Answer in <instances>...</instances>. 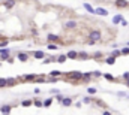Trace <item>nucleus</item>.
Here are the masks:
<instances>
[{
	"label": "nucleus",
	"mask_w": 129,
	"mask_h": 115,
	"mask_svg": "<svg viewBox=\"0 0 129 115\" xmlns=\"http://www.w3.org/2000/svg\"><path fill=\"white\" fill-rule=\"evenodd\" d=\"M89 37H90V41H89V43L90 45H93L95 42H98V41H101V37H102V34H101V31L99 30H93L90 34H89Z\"/></svg>",
	"instance_id": "f257e3e1"
},
{
	"label": "nucleus",
	"mask_w": 129,
	"mask_h": 115,
	"mask_svg": "<svg viewBox=\"0 0 129 115\" xmlns=\"http://www.w3.org/2000/svg\"><path fill=\"white\" fill-rule=\"evenodd\" d=\"M68 79H75V81H78V79H83V73L81 72H69L68 73Z\"/></svg>",
	"instance_id": "f03ea898"
},
{
	"label": "nucleus",
	"mask_w": 129,
	"mask_h": 115,
	"mask_svg": "<svg viewBox=\"0 0 129 115\" xmlns=\"http://www.w3.org/2000/svg\"><path fill=\"white\" fill-rule=\"evenodd\" d=\"M9 54H11V49L9 48H3V49H0V60H8L9 61Z\"/></svg>",
	"instance_id": "7ed1b4c3"
},
{
	"label": "nucleus",
	"mask_w": 129,
	"mask_h": 115,
	"mask_svg": "<svg viewBox=\"0 0 129 115\" xmlns=\"http://www.w3.org/2000/svg\"><path fill=\"white\" fill-rule=\"evenodd\" d=\"M114 5H116V8L125 9V8H128V6H129V2H126V0H116Z\"/></svg>",
	"instance_id": "20e7f679"
},
{
	"label": "nucleus",
	"mask_w": 129,
	"mask_h": 115,
	"mask_svg": "<svg viewBox=\"0 0 129 115\" xmlns=\"http://www.w3.org/2000/svg\"><path fill=\"white\" fill-rule=\"evenodd\" d=\"M11 109H12L11 105H3L2 108H0V112H2L3 115H9L11 114Z\"/></svg>",
	"instance_id": "39448f33"
},
{
	"label": "nucleus",
	"mask_w": 129,
	"mask_h": 115,
	"mask_svg": "<svg viewBox=\"0 0 129 115\" xmlns=\"http://www.w3.org/2000/svg\"><path fill=\"white\" fill-rule=\"evenodd\" d=\"M18 60L20 61H23V63H26V61H29V54H26V52H18Z\"/></svg>",
	"instance_id": "423d86ee"
},
{
	"label": "nucleus",
	"mask_w": 129,
	"mask_h": 115,
	"mask_svg": "<svg viewBox=\"0 0 129 115\" xmlns=\"http://www.w3.org/2000/svg\"><path fill=\"white\" fill-rule=\"evenodd\" d=\"M95 14H96V15H101V16H107V15H108V11L104 9V8H96V9H95Z\"/></svg>",
	"instance_id": "0eeeda50"
},
{
	"label": "nucleus",
	"mask_w": 129,
	"mask_h": 115,
	"mask_svg": "<svg viewBox=\"0 0 129 115\" xmlns=\"http://www.w3.org/2000/svg\"><path fill=\"white\" fill-rule=\"evenodd\" d=\"M33 57H35V58H38V60H42V58H45V52L44 51H35Z\"/></svg>",
	"instance_id": "6e6552de"
},
{
	"label": "nucleus",
	"mask_w": 129,
	"mask_h": 115,
	"mask_svg": "<svg viewBox=\"0 0 129 115\" xmlns=\"http://www.w3.org/2000/svg\"><path fill=\"white\" fill-rule=\"evenodd\" d=\"M72 103H74V100H72L71 97H63V100H62V105H63L65 108H68V106H72Z\"/></svg>",
	"instance_id": "1a4fd4ad"
},
{
	"label": "nucleus",
	"mask_w": 129,
	"mask_h": 115,
	"mask_svg": "<svg viewBox=\"0 0 129 115\" xmlns=\"http://www.w3.org/2000/svg\"><path fill=\"white\" fill-rule=\"evenodd\" d=\"M47 41H48V42H57V41H59V36H56V34H48V36H47Z\"/></svg>",
	"instance_id": "9d476101"
},
{
	"label": "nucleus",
	"mask_w": 129,
	"mask_h": 115,
	"mask_svg": "<svg viewBox=\"0 0 129 115\" xmlns=\"http://www.w3.org/2000/svg\"><path fill=\"white\" fill-rule=\"evenodd\" d=\"M66 57H68V58H78V52L77 51H69L66 54Z\"/></svg>",
	"instance_id": "9b49d317"
},
{
	"label": "nucleus",
	"mask_w": 129,
	"mask_h": 115,
	"mask_svg": "<svg viewBox=\"0 0 129 115\" xmlns=\"http://www.w3.org/2000/svg\"><path fill=\"white\" fill-rule=\"evenodd\" d=\"M122 20H123V16L119 14V15H116V16L113 18V24H120V23H122Z\"/></svg>",
	"instance_id": "f8f14e48"
},
{
	"label": "nucleus",
	"mask_w": 129,
	"mask_h": 115,
	"mask_svg": "<svg viewBox=\"0 0 129 115\" xmlns=\"http://www.w3.org/2000/svg\"><path fill=\"white\" fill-rule=\"evenodd\" d=\"M6 84H8V87H14L17 84V79L15 78H6Z\"/></svg>",
	"instance_id": "ddd939ff"
},
{
	"label": "nucleus",
	"mask_w": 129,
	"mask_h": 115,
	"mask_svg": "<svg viewBox=\"0 0 129 115\" xmlns=\"http://www.w3.org/2000/svg\"><path fill=\"white\" fill-rule=\"evenodd\" d=\"M38 76L36 75H26V76H23V78H20V79H24V81H33V79H36Z\"/></svg>",
	"instance_id": "4468645a"
},
{
	"label": "nucleus",
	"mask_w": 129,
	"mask_h": 115,
	"mask_svg": "<svg viewBox=\"0 0 129 115\" xmlns=\"http://www.w3.org/2000/svg\"><path fill=\"white\" fill-rule=\"evenodd\" d=\"M65 27H66V29H75V27H77V23H75V21H66Z\"/></svg>",
	"instance_id": "2eb2a0df"
},
{
	"label": "nucleus",
	"mask_w": 129,
	"mask_h": 115,
	"mask_svg": "<svg viewBox=\"0 0 129 115\" xmlns=\"http://www.w3.org/2000/svg\"><path fill=\"white\" fill-rule=\"evenodd\" d=\"M60 75H62L60 70H51V72H50V76H51V78H59Z\"/></svg>",
	"instance_id": "dca6fc26"
},
{
	"label": "nucleus",
	"mask_w": 129,
	"mask_h": 115,
	"mask_svg": "<svg viewBox=\"0 0 129 115\" xmlns=\"http://www.w3.org/2000/svg\"><path fill=\"white\" fill-rule=\"evenodd\" d=\"M66 58H68V57H66V54H62V55H59L57 57V63H66Z\"/></svg>",
	"instance_id": "f3484780"
},
{
	"label": "nucleus",
	"mask_w": 129,
	"mask_h": 115,
	"mask_svg": "<svg viewBox=\"0 0 129 115\" xmlns=\"http://www.w3.org/2000/svg\"><path fill=\"white\" fill-rule=\"evenodd\" d=\"M105 63H107V64H110V66H111V64H114V63H116V57H113V55H111V57H107Z\"/></svg>",
	"instance_id": "a211bd4d"
},
{
	"label": "nucleus",
	"mask_w": 129,
	"mask_h": 115,
	"mask_svg": "<svg viewBox=\"0 0 129 115\" xmlns=\"http://www.w3.org/2000/svg\"><path fill=\"white\" fill-rule=\"evenodd\" d=\"M83 6H84V9H86L87 12H90V14H95V9H93V8H92V6H90L89 3H84Z\"/></svg>",
	"instance_id": "6ab92c4d"
},
{
	"label": "nucleus",
	"mask_w": 129,
	"mask_h": 115,
	"mask_svg": "<svg viewBox=\"0 0 129 115\" xmlns=\"http://www.w3.org/2000/svg\"><path fill=\"white\" fill-rule=\"evenodd\" d=\"M92 78V72H87V73H83V81H89Z\"/></svg>",
	"instance_id": "aec40b11"
},
{
	"label": "nucleus",
	"mask_w": 129,
	"mask_h": 115,
	"mask_svg": "<svg viewBox=\"0 0 129 115\" xmlns=\"http://www.w3.org/2000/svg\"><path fill=\"white\" fill-rule=\"evenodd\" d=\"M5 87H8V84H6V78H0V88H5Z\"/></svg>",
	"instance_id": "412c9836"
},
{
	"label": "nucleus",
	"mask_w": 129,
	"mask_h": 115,
	"mask_svg": "<svg viewBox=\"0 0 129 115\" xmlns=\"http://www.w3.org/2000/svg\"><path fill=\"white\" fill-rule=\"evenodd\" d=\"M51 103H53V99H51V97H50V99H47V100H45V102H44V103H42V106H45V108H48V106H50V105H51Z\"/></svg>",
	"instance_id": "4be33fe9"
},
{
	"label": "nucleus",
	"mask_w": 129,
	"mask_h": 115,
	"mask_svg": "<svg viewBox=\"0 0 129 115\" xmlns=\"http://www.w3.org/2000/svg\"><path fill=\"white\" fill-rule=\"evenodd\" d=\"M96 91H98V90H96L95 87H89V88H87V93H89V94H96Z\"/></svg>",
	"instance_id": "5701e85b"
},
{
	"label": "nucleus",
	"mask_w": 129,
	"mask_h": 115,
	"mask_svg": "<svg viewBox=\"0 0 129 115\" xmlns=\"http://www.w3.org/2000/svg\"><path fill=\"white\" fill-rule=\"evenodd\" d=\"M14 5H15V0H8V2H6V8L8 9H11Z\"/></svg>",
	"instance_id": "b1692460"
},
{
	"label": "nucleus",
	"mask_w": 129,
	"mask_h": 115,
	"mask_svg": "<svg viewBox=\"0 0 129 115\" xmlns=\"http://www.w3.org/2000/svg\"><path fill=\"white\" fill-rule=\"evenodd\" d=\"M111 55H113V57H120V55H122V52H120V49H116V51H113V52H111Z\"/></svg>",
	"instance_id": "393cba45"
},
{
	"label": "nucleus",
	"mask_w": 129,
	"mask_h": 115,
	"mask_svg": "<svg viewBox=\"0 0 129 115\" xmlns=\"http://www.w3.org/2000/svg\"><path fill=\"white\" fill-rule=\"evenodd\" d=\"M102 76H104V78H105V79H108V81H113V79H114V78H113V76H111V75H110V73H104Z\"/></svg>",
	"instance_id": "a878e982"
},
{
	"label": "nucleus",
	"mask_w": 129,
	"mask_h": 115,
	"mask_svg": "<svg viewBox=\"0 0 129 115\" xmlns=\"http://www.w3.org/2000/svg\"><path fill=\"white\" fill-rule=\"evenodd\" d=\"M47 48H48V49H59V46H57V45H54V43H48Z\"/></svg>",
	"instance_id": "bb28decb"
},
{
	"label": "nucleus",
	"mask_w": 129,
	"mask_h": 115,
	"mask_svg": "<svg viewBox=\"0 0 129 115\" xmlns=\"http://www.w3.org/2000/svg\"><path fill=\"white\" fill-rule=\"evenodd\" d=\"M87 57H89V55H87L86 52H80V54H78V58H83V60H86Z\"/></svg>",
	"instance_id": "cd10ccee"
},
{
	"label": "nucleus",
	"mask_w": 129,
	"mask_h": 115,
	"mask_svg": "<svg viewBox=\"0 0 129 115\" xmlns=\"http://www.w3.org/2000/svg\"><path fill=\"white\" fill-rule=\"evenodd\" d=\"M92 76H95V78H99V76H102V73H101L99 70H96V72H92Z\"/></svg>",
	"instance_id": "c85d7f7f"
},
{
	"label": "nucleus",
	"mask_w": 129,
	"mask_h": 115,
	"mask_svg": "<svg viewBox=\"0 0 129 115\" xmlns=\"http://www.w3.org/2000/svg\"><path fill=\"white\" fill-rule=\"evenodd\" d=\"M21 105L27 108V106H30V105H32V100H23V102H21Z\"/></svg>",
	"instance_id": "c756f323"
},
{
	"label": "nucleus",
	"mask_w": 129,
	"mask_h": 115,
	"mask_svg": "<svg viewBox=\"0 0 129 115\" xmlns=\"http://www.w3.org/2000/svg\"><path fill=\"white\" fill-rule=\"evenodd\" d=\"M120 52H122L123 55H128V54H129V46H126V48H123V49H122Z\"/></svg>",
	"instance_id": "7c9ffc66"
},
{
	"label": "nucleus",
	"mask_w": 129,
	"mask_h": 115,
	"mask_svg": "<svg viewBox=\"0 0 129 115\" xmlns=\"http://www.w3.org/2000/svg\"><path fill=\"white\" fill-rule=\"evenodd\" d=\"M56 100H57L59 103H62V100H63V96H62V94H57V96H56Z\"/></svg>",
	"instance_id": "2f4dec72"
},
{
	"label": "nucleus",
	"mask_w": 129,
	"mask_h": 115,
	"mask_svg": "<svg viewBox=\"0 0 129 115\" xmlns=\"http://www.w3.org/2000/svg\"><path fill=\"white\" fill-rule=\"evenodd\" d=\"M35 105L38 106V108H41V106H42V102H41V100H35Z\"/></svg>",
	"instance_id": "473e14b6"
},
{
	"label": "nucleus",
	"mask_w": 129,
	"mask_h": 115,
	"mask_svg": "<svg viewBox=\"0 0 129 115\" xmlns=\"http://www.w3.org/2000/svg\"><path fill=\"white\" fill-rule=\"evenodd\" d=\"M83 102H84V103H90V102H92V99H90V97H84V99H83Z\"/></svg>",
	"instance_id": "72a5a7b5"
},
{
	"label": "nucleus",
	"mask_w": 129,
	"mask_h": 115,
	"mask_svg": "<svg viewBox=\"0 0 129 115\" xmlns=\"http://www.w3.org/2000/svg\"><path fill=\"white\" fill-rule=\"evenodd\" d=\"M123 78H125V79H129V72H125V73H123Z\"/></svg>",
	"instance_id": "f704fd0d"
},
{
	"label": "nucleus",
	"mask_w": 129,
	"mask_h": 115,
	"mask_svg": "<svg viewBox=\"0 0 129 115\" xmlns=\"http://www.w3.org/2000/svg\"><path fill=\"white\" fill-rule=\"evenodd\" d=\"M51 93H53V94H59V90H57V88H53Z\"/></svg>",
	"instance_id": "c9c22d12"
},
{
	"label": "nucleus",
	"mask_w": 129,
	"mask_h": 115,
	"mask_svg": "<svg viewBox=\"0 0 129 115\" xmlns=\"http://www.w3.org/2000/svg\"><path fill=\"white\" fill-rule=\"evenodd\" d=\"M120 24H122V26H128V21H126V20H122V23H120Z\"/></svg>",
	"instance_id": "e433bc0d"
},
{
	"label": "nucleus",
	"mask_w": 129,
	"mask_h": 115,
	"mask_svg": "<svg viewBox=\"0 0 129 115\" xmlns=\"http://www.w3.org/2000/svg\"><path fill=\"white\" fill-rule=\"evenodd\" d=\"M102 115H111V112H108V111H104V112H102Z\"/></svg>",
	"instance_id": "4c0bfd02"
},
{
	"label": "nucleus",
	"mask_w": 129,
	"mask_h": 115,
	"mask_svg": "<svg viewBox=\"0 0 129 115\" xmlns=\"http://www.w3.org/2000/svg\"><path fill=\"white\" fill-rule=\"evenodd\" d=\"M126 85H128V87H129V79H126Z\"/></svg>",
	"instance_id": "58836bf2"
},
{
	"label": "nucleus",
	"mask_w": 129,
	"mask_h": 115,
	"mask_svg": "<svg viewBox=\"0 0 129 115\" xmlns=\"http://www.w3.org/2000/svg\"><path fill=\"white\" fill-rule=\"evenodd\" d=\"M128 45H129V43H128Z\"/></svg>",
	"instance_id": "ea45409f"
}]
</instances>
